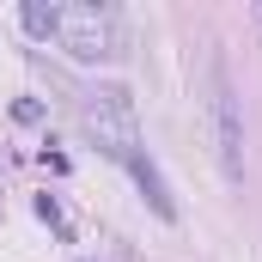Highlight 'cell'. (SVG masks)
<instances>
[{
	"instance_id": "1",
	"label": "cell",
	"mask_w": 262,
	"mask_h": 262,
	"mask_svg": "<svg viewBox=\"0 0 262 262\" xmlns=\"http://www.w3.org/2000/svg\"><path fill=\"white\" fill-rule=\"evenodd\" d=\"M55 37H61L79 61H110V55H122V18H116L110 6H61Z\"/></svg>"
},
{
	"instance_id": "3",
	"label": "cell",
	"mask_w": 262,
	"mask_h": 262,
	"mask_svg": "<svg viewBox=\"0 0 262 262\" xmlns=\"http://www.w3.org/2000/svg\"><path fill=\"white\" fill-rule=\"evenodd\" d=\"M207 79H213V128H220V165H226V177L238 183L244 177V116H238V92H232V73L226 61L207 67Z\"/></svg>"
},
{
	"instance_id": "2",
	"label": "cell",
	"mask_w": 262,
	"mask_h": 262,
	"mask_svg": "<svg viewBox=\"0 0 262 262\" xmlns=\"http://www.w3.org/2000/svg\"><path fill=\"white\" fill-rule=\"evenodd\" d=\"M85 128L98 134V146L110 159H122V165L140 152V128H134V110H128V92L122 85H104V92L85 98Z\"/></svg>"
}]
</instances>
